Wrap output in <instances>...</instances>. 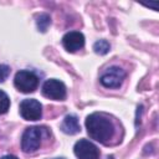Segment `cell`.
<instances>
[{"label": "cell", "mask_w": 159, "mask_h": 159, "mask_svg": "<svg viewBox=\"0 0 159 159\" xmlns=\"http://www.w3.org/2000/svg\"><path fill=\"white\" fill-rule=\"evenodd\" d=\"M56 159H65V158H56Z\"/></svg>", "instance_id": "9a60e30c"}, {"label": "cell", "mask_w": 159, "mask_h": 159, "mask_svg": "<svg viewBox=\"0 0 159 159\" xmlns=\"http://www.w3.org/2000/svg\"><path fill=\"white\" fill-rule=\"evenodd\" d=\"M73 152L78 159H98L99 158L98 148L87 139H80L78 142H76L73 147Z\"/></svg>", "instance_id": "52a82bcc"}, {"label": "cell", "mask_w": 159, "mask_h": 159, "mask_svg": "<svg viewBox=\"0 0 159 159\" xmlns=\"http://www.w3.org/2000/svg\"><path fill=\"white\" fill-rule=\"evenodd\" d=\"M46 129L42 127H29L25 129L21 138V149L24 153L36 152L42 142Z\"/></svg>", "instance_id": "7a4b0ae2"}, {"label": "cell", "mask_w": 159, "mask_h": 159, "mask_svg": "<svg viewBox=\"0 0 159 159\" xmlns=\"http://www.w3.org/2000/svg\"><path fill=\"white\" fill-rule=\"evenodd\" d=\"M14 84H15V87L20 92H22V93H31V92H34L37 88L39 78H37V76L34 72L22 70V71H19L15 75Z\"/></svg>", "instance_id": "3957f363"}, {"label": "cell", "mask_w": 159, "mask_h": 159, "mask_svg": "<svg viewBox=\"0 0 159 159\" xmlns=\"http://www.w3.org/2000/svg\"><path fill=\"white\" fill-rule=\"evenodd\" d=\"M125 78V72L118 66L109 67L102 76H101V83L107 88H118L122 82Z\"/></svg>", "instance_id": "8992f818"}, {"label": "cell", "mask_w": 159, "mask_h": 159, "mask_svg": "<svg viewBox=\"0 0 159 159\" xmlns=\"http://www.w3.org/2000/svg\"><path fill=\"white\" fill-rule=\"evenodd\" d=\"M61 130L63 133H66V134H70V135L77 134L81 130V127H80V123H78V118L76 116H73V114L66 116L65 119L61 123Z\"/></svg>", "instance_id": "9c48e42d"}, {"label": "cell", "mask_w": 159, "mask_h": 159, "mask_svg": "<svg viewBox=\"0 0 159 159\" xmlns=\"http://www.w3.org/2000/svg\"><path fill=\"white\" fill-rule=\"evenodd\" d=\"M42 94L53 101H63L66 98V86L60 80H47L42 86Z\"/></svg>", "instance_id": "277c9868"}, {"label": "cell", "mask_w": 159, "mask_h": 159, "mask_svg": "<svg viewBox=\"0 0 159 159\" xmlns=\"http://www.w3.org/2000/svg\"><path fill=\"white\" fill-rule=\"evenodd\" d=\"M10 75V67L7 65H0V82H4Z\"/></svg>", "instance_id": "4fadbf2b"}, {"label": "cell", "mask_w": 159, "mask_h": 159, "mask_svg": "<svg viewBox=\"0 0 159 159\" xmlns=\"http://www.w3.org/2000/svg\"><path fill=\"white\" fill-rule=\"evenodd\" d=\"M0 159H19V158H17V157H15V155L7 154V155H4V157H1Z\"/></svg>", "instance_id": "5bb4252c"}, {"label": "cell", "mask_w": 159, "mask_h": 159, "mask_svg": "<svg viewBox=\"0 0 159 159\" xmlns=\"http://www.w3.org/2000/svg\"><path fill=\"white\" fill-rule=\"evenodd\" d=\"M93 50L97 55H106L111 50V45L107 40H98L93 45Z\"/></svg>", "instance_id": "8fae6325"}, {"label": "cell", "mask_w": 159, "mask_h": 159, "mask_svg": "<svg viewBox=\"0 0 159 159\" xmlns=\"http://www.w3.org/2000/svg\"><path fill=\"white\" fill-rule=\"evenodd\" d=\"M36 25H37V29L39 31L41 32H46L48 26L51 25V17L47 15V14H40L36 19Z\"/></svg>", "instance_id": "30bf717a"}, {"label": "cell", "mask_w": 159, "mask_h": 159, "mask_svg": "<svg viewBox=\"0 0 159 159\" xmlns=\"http://www.w3.org/2000/svg\"><path fill=\"white\" fill-rule=\"evenodd\" d=\"M86 128L92 139L103 144L107 143L114 134L112 122L99 113H92L86 118Z\"/></svg>", "instance_id": "6da1fadb"}, {"label": "cell", "mask_w": 159, "mask_h": 159, "mask_svg": "<svg viewBox=\"0 0 159 159\" xmlns=\"http://www.w3.org/2000/svg\"><path fill=\"white\" fill-rule=\"evenodd\" d=\"M20 114L26 120H37L42 116V106L37 99L26 98L20 103Z\"/></svg>", "instance_id": "5b68a950"}, {"label": "cell", "mask_w": 159, "mask_h": 159, "mask_svg": "<svg viewBox=\"0 0 159 159\" xmlns=\"http://www.w3.org/2000/svg\"><path fill=\"white\" fill-rule=\"evenodd\" d=\"M62 45L68 52H76L84 46V36L80 31H70L62 37Z\"/></svg>", "instance_id": "ba28073f"}, {"label": "cell", "mask_w": 159, "mask_h": 159, "mask_svg": "<svg viewBox=\"0 0 159 159\" xmlns=\"http://www.w3.org/2000/svg\"><path fill=\"white\" fill-rule=\"evenodd\" d=\"M10 108V98L9 96L0 89V114H4Z\"/></svg>", "instance_id": "7c38bea8"}]
</instances>
